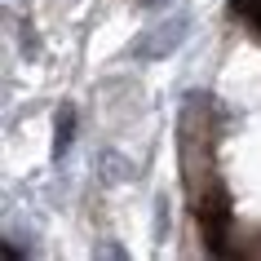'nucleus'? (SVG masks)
<instances>
[{"mask_svg": "<svg viewBox=\"0 0 261 261\" xmlns=\"http://www.w3.org/2000/svg\"><path fill=\"white\" fill-rule=\"evenodd\" d=\"M186 31H191V18H173V22H164V27H155L151 36H142V40L133 44V58L151 62V58H160V54H173V49L186 40Z\"/></svg>", "mask_w": 261, "mask_h": 261, "instance_id": "1", "label": "nucleus"}, {"mask_svg": "<svg viewBox=\"0 0 261 261\" xmlns=\"http://www.w3.org/2000/svg\"><path fill=\"white\" fill-rule=\"evenodd\" d=\"M71 142H75V111L62 107V111H58V124H54V155H58V160L71 151Z\"/></svg>", "mask_w": 261, "mask_h": 261, "instance_id": "2", "label": "nucleus"}, {"mask_svg": "<svg viewBox=\"0 0 261 261\" xmlns=\"http://www.w3.org/2000/svg\"><path fill=\"white\" fill-rule=\"evenodd\" d=\"M239 14H244L248 22L261 31V0H239Z\"/></svg>", "mask_w": 261, "mask_h": 261, "instance_id": "3", "label": "nucleus"}, {"mask_svg": "<svg viewBox=\"0 0 261 261\" xmlns=\"http://www.w3.org/2000/svg\"><path fill=\"white\" fill-rule=\"evenodd\" d=\"M142 9H155V5H164V0H138Z\"/></svg>", "mask_w": 261, "mask_h": 261, "instance_id": "4", "label": "nucleus"}]
</instances>
